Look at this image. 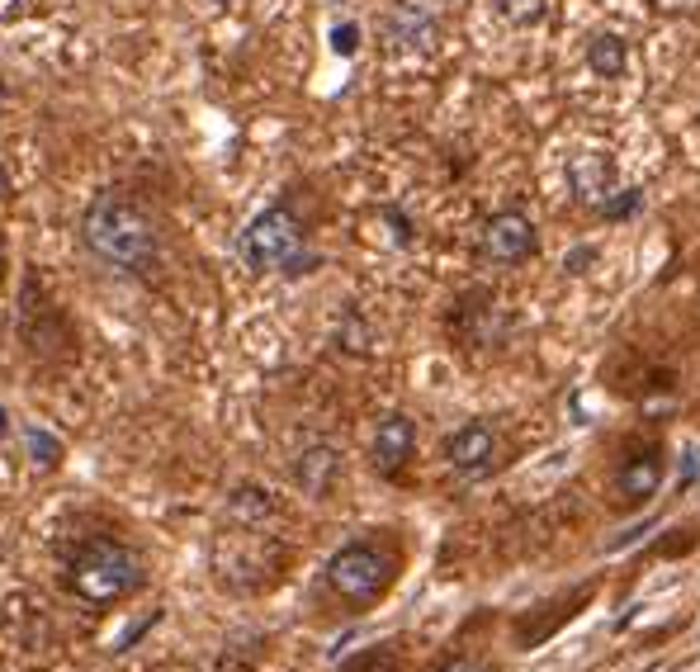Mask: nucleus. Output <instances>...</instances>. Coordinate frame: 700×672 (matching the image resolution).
I'll use <instances>...</instances> for the list:
<instances>
[{"instance_id":"20e7f679","label":"nucleus","mask_w":700,"mask_h":672,"mask_svg":"<svg viewBox=\"0 0 700 672\" xmlns=\"http://www.w3.org/2000/svg\"><path fill=\"white\" fill-rule=\"evenodd\" d=\"M327 582H331V592H341L346 601L370 607V601H379L383 592H389L393 559L383 550H374V544H341L327 563Z\"/></svg>"},{"instance_id":"9b49d317","label":"nucleus","mask_w":700,"mask_h":672,"mask_svg":"<svg viewBox=\"0 0 700 672\" xmlns=\"http://www.w3.org/2000/svg\"><path fill=\"white\" fill-rule=\"evenodd\" d=\"M587 67L601 81H620L625 67H629V43L620 39V33H591L587 39Z\"/></svg>"},{"instance_id":"f257e3e1","label":"nucleus","mask_w":700,"mask_h":672,"mask_svg":"<svg viewBox=\"0 0 700 672\" xmlns=\"http://www.w3.org/2000/svg\"><path fill=\"white\" fill-rule=\"evenodd\" d=\"M81 237L104 265H114L124 275H143L156 265V227L128 194H95L81 214Z\"/></svg>"},{"instance_id":"f3484780","label":"nucleus","mask_w":700,"mask_h":672,"mask_svg":"<svg viewBox=\"0 0 700 672\" xmlns=\"http://www.w3.org/2000/svg\"><path fill=\"white\" fill-rule=\"evenodd\" d=\"M356 48H360V24H337V29H331V52H337V58H350Z\"/></svg>"},{"instance_id":"1a4fd4ad","label":"nucleus","mask_w":700,"mask_h":672,"mask_svg":"<svg viewBox=\"0 0 700 672\" xmlns=\"http://www.w3.org/2000/svg\"><path fill=\"white\" fill-rule=\"evenodd\" d=\"M658 483H662V450H639L635 459H625L616 488L629 507H644L658 492Z\"/></svg>"},{"instance_id":"a211bd4d","label":"nucleus","mask_w":700,"mask_h":672,"mask_svg":"<svg viewBox=\"0 0 700 672\" xmlns=\"http://www.w3.org/2000/svg\"><path fill=\"white\" fill-rule=\"evenodd\" d=\"M435 672H493L487 663H478V659H469V653H460V659H450V663H441Z\"/></svg>"},{"instance_id":"5701e85b","label":"nucleus","mask_w":700,"mask_h":672,"mask_svg":"<svg viewBox=\"0 0 700 672\" xmlns=\"http://www.w3.org/2000/svg\"><path fill=\"white\" fill-rule=\"evenodd\" d=\"M10 431V417H6V408H0V436H6Z\"/></svg>"},{"instance_id":"6e6552de","label":"nucleus","mask_w":700,"mask_h":672,"mask_svg":"<svg viewBox=\"0 0 700 672\" xmlns=\"http://www.w3.org/2000/svg\"><path fill=\"white\" fill-rule=\"evenodd\" d=\"M416 450V427H412V417H402V413H389L379 421V436H374V465L383 474H398L402 465L412 459Z\"/></svg>"},{"instance_id":"7ed1b4c3","label":"nucleus","mask_w":700,"mask_h":672,"mask_svg":"<svg viewBox=\"0 0 700 672\" xmlns=\"http://www.w3.org/2000/svg\"><path fill=\"white\" fill-rule=\"evenodd\" d=\"M241 256H247L251 271H285V275H308V265H318V256L303 246V223L285 204L251 218V227L241 233Z\"/></svg>"},{"instance_id":"dca6fc26","label":"nucleus","mask_w":700,"mask_h":672,"mask_svg":"<svg viewBox=\"0 0 700 672\" xmlns=\"http://www.w3.org/2000/svg\"><path fill=\"white\" fill-rule=\"evenodd\" d=\"M635 208H639V190H616V194H610V200L597 208V214H601L606 223H616V218H629Z\"/></svg>"},{"instance_id":"ddd939ff","label":"nucleus","mask_w":700,"mask_h":672,"mask_svg":"<svg viewBox=\"0 0 700 672\" xmlns=\"http://www.w3.org/2000/svg\"><path fill=\"white\" fill-rule=\"evenodd\" d=\"M497 14L506 24H516V29H531V24H539L549 14V0H497Z\"/></svg>"},{"instance_id":"aec40b11","label":"nucleus","mask_w":700,"mask_h":672,"mask_svg":"<svg viewBox=\"0 0 700 672\" xmlns=\"http://www.w3.org/2000/svg\"><path fill=\"white\" fill-rule=\"evenodd\" d=\"M152 625H156V615H147V621H137V625H133V630H128V634H124V640H119L114 649H133V644H137V640H143V634L152 630Z\"/></svg>"},{"instance_id":"4468645a","label":"nucleus","mask_w":700,"mask_h":672,"mask_svg":"<svg viewBox=\"0 0 700 672\" xmlns=\"http://www.w3.org/2000/svg\"><path fill=\"white\" fill-rule=\"evenodd\" d=\"M24 446H29V455H33V465H43V469H58V459H62V440L52 436V431L33 427V431L24 436Z\"/></svg>"},{"instance_id":"39448f33","label":"nucleus","mask_w":700,"mask_h":672,"mask_svg":"<svg viewBox=\"0 0 700 672\" xmlns=\"http://www.w3.org/2000/svg\"><path fill=\"white\" fill-rule=\"evenodd\" d=\"M535 223L521 214V208H502V214H493L483 223V237H478V252L493 261V265H521L535 256Z\"/></svg>"},{"instance_id":"f03ea898","label":"nucleus","mask_w":700,"mask_h":672,"mask_svg":"<svg viewBox=\"0 0 700 672\" xmlns=\"http://www.w3.org/2000/svg\"><path fill=\"white\" fill-rule=\"evenodd\" d=\"M143 588V559L119 540H91L72 559V592L91 607H114Z\"/></svg>"},{"instance_id":"2eb2a0df","label":"nucleus","mask_w":700,"mask_h":672,"mask_svg":"<svg viewBox=\"0 0 700 672\" xmlns=\"http://www.w3.org/2000/svg\"><path fill=\"white\" fill-rule=\"evenodd\" d=\"M233 511H237V517H270V498L260 488H237L233 492Z\"/></svg>"},{"instance_id":"b1692460","label":"nucleus","mask_w":700,"mask_h":672,"mask_svg":"<svg viewBox=\"0 0 700 672\" xmlns=\"http://www.w3.org/2000/svg\"><path fill=\"white\" fill-rule=\"evenodd\" d=\"M6 95H10V91H6V81H0V104H6Z\"/></svg>"},{"instance_id":"f8f14e48","label":"nucleus","mask_w":700,"mask_h":672,"mask_svg":"<svg viewBox=\"0 0 700 672\" xmlns=\"http://www.w3.org/2000/svg\"><path fill=\"white\" fill-rule=\"evenodd\" d=\"M389 39L398 48H426L435 39V20H431V14H422V10H412V6H398L389 14Z\"/></svg>"},{"instance_id":"0eeeda50","label":"nucleus","mask_w":700,"mask_h":672,"mask_svg":"<svg viewBox=\"0 0 700 672\" xmlns=\"http://www.w3.org/2000/svg\"><path fill=\"white\" fill-rule=\"evenodd\" d=\"M493 450H497V436L493 427H483V421H469V427H460L450 436L445 446V459L460 474H483L487 465H493Z\"/></svg>"},{"instance_id":"4be33fe9","label":"nucleus","mask_w":700,"mask_h":672,"mask_svg":"<svg viewBox=\"0 0 700 672\" xmlns=\"http://www.w3.org/2000/svg\"><path fill=\"white\" fill-rule=\"evenodd\" d=\"M10 194V175H6V166H0V200Z\"/></svg>"},{"instance_id":"423d86ee","label":"nucleus","mask_w":700,"mask_h":672,"mask_svg":"<svg viewBox=\"0 0 700 672\" xmlns=\"http://www.w3.org/2000/svg\"><path fill=\"white\" fill-rule=\"evenodd\" d=\"M568 185L573 194L583 200L587 208H601L610 194H616V162H610L606 152H583V156H573L568 162Z\"/></svg>"},{"instance_id":"6ab92c4d","label":"nucleus","mask_w":700,"mask_h":672,"mask_svg":"<svg viewBox=\"0 0 700 672\" xmlns=\"http://www.w3.org/2000/svg\"><path fill=\"white\" fill-rule=\"evenodd\" d=\"M356 672H398V663L389 659V653H370V659H364Z\"/></svg>"},{"instance_id":"412c9836","label":"nucleus","mask_w":700,"mask_h":672,"mask_svg":"<svg viewBox=\"0 0 700 672\" xmlns=\"http://www.w3.org/2000/svg\"><path fill=\"white\" fill-rule=\"evenodd\" d=\"M696 469H700V455L687 450V465H681V483H691V479H696Z\"/></svg>"},{"instance_id":"9d476101","label":"nucleus","mask_w":700,"mask_h":672,"mask_svg":"<svg viewBox=\"0 0 700 672\" xmlns=\"http://www.w3.org/2000/svg\"><path fill=\"white\" fill-rule=\"evenodd\" d=\"M341 459L331 446H312L299 455V465H294V479H299V488L308 492V498H322V492L331 488V479H337Z\"/></svg>"}]
</instances>
